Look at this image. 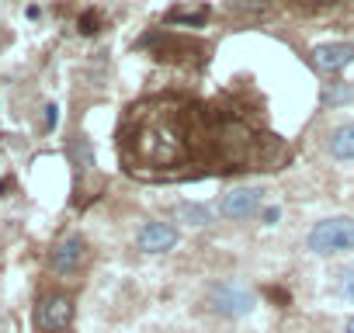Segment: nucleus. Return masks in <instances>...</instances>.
<instances>
[{
    "label": "nucleus",
    "mask_w": 354,
    "mask_h": 333,
    "mask_svg": "<svg viewBox=\"0 0 354 333\" xmlns=\"http://www.w3.org/2000/svg\"><path fill=\"white\" fill-rule=\"evenodd\" d=\"M254 305H257L254 292L240 281H219L209 288V309L226 316V319H243L254 312Z\"/></svg>",
    "instance_id": "f03ea898"
},
{
    "label": "nucleus",
    "mask_w": 354,
    "mask_h": 333,
    "mask_svg": "<svg viewBox=\"0 0 354 333\" xmlns=\"http://www.w3.org/2000/svg\"><path fill=\"white\" fill-rule=\"evenodd\" d=\"M80 32H84V35L97 32V18H94V15H84V18H80Z\"/></svg>",
    "instance_id": "dca6fc26"
},
{
    "label": "nucleus",
    "mask_w": 354,
    "mask_h": 333,
    "mask_svg": "<svg viewBox=\"0 0 354 333\" xmlns=\"http://www.w3.org/2000/svg\"><path fill=\"white\" fill-rule=\"evenodd\" d=\"M80 260H84V240H80V236L59 240L56 250H53V257H49V264H53L56 274H73V271L80 267Z\"/></svg>",
    "instance_id": "1a4fd4ad"
},
{
    "label": "nucleus",
    "mask_w": 354,
    "mask_h": 333,
    "mask_svg": "<svg viewBox=\"0 0 354 333\" xmlns=\"http://www.w3.org/2000/svg\"><path fill=\"white\" fill-rule=\"evenodd\" d=\"M351 63H354V46L351 42H326V46L313 49V66L319 73H340Z\"/></svg>",
    "instance_id": "423d86ee"
},
{
    "label": "nucleus",
    "mask_w": 354,
    "mask_h": 333,
    "mask_svg": "<svg viewBox=\"0 0 354 333\" xmlns=\"http://www.w3.org/2000/svg\"><path fill=\"white\" fill-rule=\"evenodd\" d=\"M177 243V229L167 222H146L139 229V250L142 254H167Z\"/></svg>",
    "instance_id": "6e6552de"
},
{
    "label": "nucleus",
    "mask_w": 354,
    "mask_h": 333,
    "mask_svg": "<svg viewBox=\"0 0 354 333\" xmlns=\"http://www.w3.org/2000/svg\"><path fill=\"white\" fill-rule=\"evenodd\" d=\"M347 97H354V91H351V87H340V91L326 94V104H337V101H347Z\"/></svg>",
    "instance_id": "2eb2a0df"
},
{
    "label": "nucleus",
    "mask_w": 354,
    "mask_h": 333,
    "mask_svg": "<svg viewBox=\"0 0 354 333\" xmlns=\"http://www.w3.org/2000/svg\"><path fill=\"white\" fill-rule=\"evenodd\" d=\"M278 216H281L278 209H264V222H271V226H274V222H278Z\"/></svg>",
    "instance_id": "a211bd4d"
},
{
    "label": "nucleus",
    "mask_w": 354,
    "mask_h": 333,
    "mask_svg": "<svg viewBox=\"0 0 354 333\" xmlns=\"http://www.w3.org/2000/svg\"><path fill=\"white\" fill-rule=\"evenodd\" d=\"M268 295L278 298V302H288V292H281V288H268Z\"/></svg>",
    "instance_id": "6ab92c4d"
},
{
    "label": "nucleus",
    "mask_w": 354,
    "mask_h": 333,
    "mask_svg": "<svg viewBox=\"0 0 354 333\" xmlns=\"http://www.w3.org/2000/svg\"><path fill=\"white\" fill-rule=\"evenodd\" d=\"M330 153H333L337 160H354V122L333 129V135H330Z\"/></svg>",
    "instance_id": "9d476101"
},
{
    "label": "nucleus",
    "mask_w": 354,
    "mask_h": 333,
    "mask_svg": "<svg viewBox=\"0 0 354 333\" xmlns=\"http://www.w3.org/2000/svg\"><path fill=\"white\" fill-rule=\"evenodd\" d=\"M73 323V302L66 295H49L35 309V326L42 333H63Z\"/></svg>",
    "instance_id": "20e7f679"
},
{
    "label": "nucleus",
    "mask_w": 354,
    "mask_h": 333,
    "mask_svg": "<svg viewBox=\"0 0 354 333\" xmlns=\"http://www.w3.org/2000/svg\"><path fill=\"white\" fill-rule=\"evenodd\" d=\"M261 198H264V188H236V191H230V195L223 198V216H230V219H247V216L257 212Z\"/></svg>",
    "instance_id": "0eeeda50"
},
{
    "label": "nucleus",
    "mask_w": 354,
    "mask_h": 333,
    "mask_svg": "<svg viewBox=\"0 0 354 333\" xmlns=\"http://www.w3.org/2000/svg\"><path fill=\"white\" fill-rule=\"evenodd\" d=\"M118 149L132 174L156 178V166H181L192 160V146L185 135V104L177 101H146L129 108Z\"/></svg>",
    "instance_id": "f257e3e1"
},
{
    "label": "nucleus",
    "mask_w": 354,
    "mask_h": 333,
    "mask_svg": "<svg viewBox=\"0 0 354 333\" xmlns=\"http://www.w3.org/2000/svg\"><path fill=\"white\" fill-rule=\"evenodd\" d=\"M205 18H209L205 8H174V11L167 15L170 25H202Z\"/></svg>",
    "instance_id": "f8f14e48"
},
{
    "label": "nucleus",
    "mask_w": 354,
    "mask_h": 333,
    "mask_svg": "<svg viewBox=\"0 0 354 333\" xmlns=\"http://www.w3.org/2000/svg\"><path fill=\"white\" fill-rule=\"evenodd\" d=\"M142 46L156 49V59H202V46L192 39H177V35H149Z\"/></svg>",
    "instance_id": "39448f33"
},
{
    "label": "nucleus",
    "mask_w": 354,
    "mask_h": 333,
    "mask_svg": "<svg viewBox=\"0 0 354 333\" xmlns=\"http://www.w3.org/2000/svg\"><path fill=\"white\" fill-rule=\"evenodd\" d=\"M174 216L181 219V222H188V226H209V222H212V212H209L205 205H192V202L177 205V209H174Z\"/></svg>",
    "instance_id": "9b49d317"
},
{
    "label": "nucleus",
    "mask_w": 354,
    "mask_h": 333,
    "mask_svg": "<svg viewBox=\"0 0 354 333\" xmlns=\"http://www.w3.org/2000/svg\"><path fill=\"white\" fill-rule=\"evenodd\" d=\"M340 295L344 298H354V267L340 274Z\"/></svg>",
    "instance_id": "4468645a"
},
{
    "label": "nucleus",
    "mask_w": 354,
    "mask_h": 333,
    "mask_svg": "<svg viewBox=\"0 0 354 333\" xmlns=\"http://www.w3.org/2000/svg\"><path fill=\"white\" fill-rule=\"evenodd\" d=\"M295 8H306V11H319V8H337L344 0H292Z\"/></svg>",
    "instance_id": "ddd939ff"
},
{
    "label": "nucleus",
    "mask_w": 354,
    "mask_h": 333,
    "mask_svg": "<svg viewBox=\"0 0 354 333\" xmlns=\"http://www.w3.org/2000/svg\"><path fill=\"white\" fill-rule=\"evenodd\" d=\"M309 250L313 254H340V250H354V219L337 216V219H323L313 226L309 233Z\"/></svg>",
    "instance_id": "7ed1b4c3"
},
{
    "label": "nucleus",
    "mask_w": 354,
    "mask_h": 333,
    "mask_svg": "<svg viewBox=\"0 0 354 333\" xmlns=\"http://www.w3.org/2000/svg\"><path fill=\"white\" fill-rule=\"evenodd\" d=\"M56 111H59L56 104H49V108H46V125H49V129H53V125L59 122V115H56Z\"/></svg>",
    "instance_id": "f3484780"
},
{
    "label": "nucleus",
    "mask_w": 354,
    "mask_h": 333,
    "mask_svg": "<svg viewBox=\"0 0 354 333\" xmlns=\"http://www.w3.org/2000/svg\"><path fill=\"white\" fill-rule=\"evenodd\" d=\"M344 333H354V316L347 319V326H344Z\"/></svg>",
    "instance_id": "aec40b11"
}]
</instances>
